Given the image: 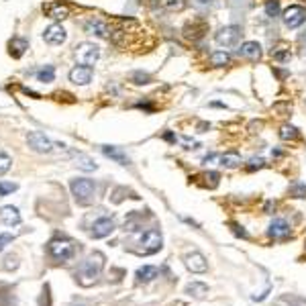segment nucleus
Returning a JSON list of instances; mask_svg holds the SVG:
<instances>
[{"label":"nucleus","mask_w":306,"mask_h":306,"mask_svg":"<svg viewBox=\"0 0 306 306\" xmlns=\"http://www.w3.org/2000/svg\"><path fill=\"white\" fill-rule=\"evenodd\" d=\"M102 266H104V257H102L100 253H92L90 257H86L84 261H82V263H80V270H78L82 286L94 284L96 277H98L100 272H102Z\"/></svg>","instance_id":"obj_1"},{"label":"nucleus","mask_w":306,"mask_h":306,"mask_svg":"<svg viewBox=\"0 0 306 306\" xmlns=\"http://www.w3.org/2000/svg\"><path fill=\"white\" fill-rule=\"evenodd\" d=\"M69 188H72V194L76 196V200L80 204H88L92 200V196H94V192H96V184L92 182V180H88V178H76V180H72Z\"/></svg>","instance_id":"obj_2"},{"label":"nucleus","mask_w":306,"mask_h":306,"mask_svg":"<svg viewBox=\"0 0 306 306\" xmlns=\"http://www.w3.org/2000/svg\"><path fill=\"white\" fill-rule=\"evenodd\" d=\"M241 35H243V29L239 25H227V27H220L214 33V41L220 47H235L241 41Z\"/></svg>","instance_id":"obj_3"},{"label":"nucleus","mask_w":306,"mask_h":306,"mask_svg":"<svg viewBox=\"0 0 306 306\" xmlns=\"http://www.w3.org/2000/svg\"><path fill=\"white\" fill-rule=\"evenodd\" d=\"M76 60L82 63V65H94L96 61L100 60V47L94 45V43H88V41H84V43H78L76 45Z\"/></svg>","instance_id":"obj_4"},{"label":"nucleus","mask_w":306,"mask_h":306,"mask_svg":"<svg viewBox=\"0 0 306 306\" xmlns=\"http://www.w3.org/2000/svg\"><path fill=\"white\" fill-rule=\"evenodd\" d=\"M282 21H284L286 29H298V27L304 25V21H306V10L300 4H290L282 12Z\"/></svg>","instance_id":"obj_5"},{"label":"nucleus","mask_w":306,"mask_h":306,"mask_svg":"<svg viewBox=\"0 0 306 306\" xmlns=\"http://www.w3.org/2000/svg\"><path fill=\"white\" fill-rule=\"evenodd\" d=\"M27 143H29V147L37 153H51L55 143L51 141L49 137H45L43 133H39V131H29L27 133Z\"/></svg>","instance_id":"obj_6"},{"label":"nucleus","mask_w":306,"mask_h":306,"mask_svg":"<svg viewBox=\"0 0 306 306\" xmlns=\"http://www.w3.org/2000/svg\"><path fill=\"white\" fill-rule=\"evenodd\" d=\"M161 249V233L155 231V229H149L143 233V237H141V251L145 255L149 253H155Z\"/></svg>","instance_id":"obj_7"},{"label":"nucleus","mask_w":306,"mask_h":306,"mask_svg":"<svg viewBox=\"0 0 306 306\" xmlns=\"http://www.w3.org/2000/svg\"><path fill=\"white\" fill-rule=\"evenodd\" d=\"M49 253L55 257V259H60V261H65L74 255V245L69 243L67 239H53L49 243Z\"/></svg>","instance_id":"obj_8"},{"label":"nucleus","mask_w":306,"mask_h":306,"mask_svg":"<svg viewBox=\"0 0 306 306\" xmlns=\"http://www.w3.org/2000/svg\"><path fill=\"white\" fill-rule=\"evenodd\" d=\"M237 55L247 60V61H259L261 55H263V49L257 41H245V43H241V47L237 49Z\"/></svg>","instance_id":"obj_9"},{"label":"nucleus","mask_w":306,"mask_h":306,"mask_svg":"<svg viewBox=\"0 0 306 306\" xmlns=\"http://www.w3.org/2000/svg\"><path fill=\"white\" fill-rule=\"evenodd\" d=\"M268 235L275 241H284L290 237V225L284 218H274L268 227Z\"/></svg>","instance_id":"obj_10"},{"label":"nucleus","mask_w":306,"mask_h":306,"mask_svg":"<svg viewBox=\"0 0 306 306\" xmlns=\"http://www.w3.org/2000/svg\"><path fill=\"white\" fill-rule=\"evenodd\" d=\"M84 31H86L88 35H96V37H100V39L108 37V33H110V29H108V23H106V21H102V19H98V17H92V19H88V21L84 23Z\"/></svg>","instance_id":"obj_11"},{"label":"nucleus","mask_w":306,"mask_h":306,"mask_svg":"<svg viewBox=\"0 0 306 306\" xmlns=\"http://www.w3.org/2000/svg\"><path fill=\"white\" fill-rule=\"evenodd\" d=\"M92 67L90 65H76L72 72H69V82H74L76 86H86L92 82Z\"/></svg>","instance_id":"obj_12"},{"label":"nucleus","mask_w":306,"mask_h":306,"mask_svg":"<svg viewBox=\"0 0 306 306\" xmlns=\"http://www.w3.org/2000/svg\"><path fill=\"white\" fill-rule=\"evenodd\" d=\"M43 39H45V43L49 45H61L65 43V39H67V33L61 25H49L47 29L43 31Z\"/></svg>","instance_id":"obj_13"},{"label":"nucleus","mask_w":306,"mask_h":306,"mask_svg":"<svg viewBox=\"0 0 306 306\" xmlns=\"http://www.w3.org/2000/svg\"><path fill=\"white\" fill-rule=\"evenodd\" d=\"M113 231H115V220L108 218V216H102L92 225V237L94 239H104Z\"/></svg>","instance_id":"obj_14"},{"label":"nucleus","mask_w":306,"mask_h":306,"mask_svg":"<svg viewBox=\"0 0 306 306\" xmlns=\"http://www.w3.org/2000/svg\"><path fill=\"white\" fill-rule=\"evenodd\" d=\"M184 263H186V268L192 272V274H204L208 270V263H206V257L198 251H194V253H188L184 257Z\"/></svg>","instance_id":"obj_15"},{"label":"nucleus","mask_w":306,"mask_h":306,"mask_svg":"<svg viewBox=\"0 0 306 306\" xmlns=\"http://www.w3.org/2000/svg\"><path fill=\"white\" fill-rule=\"evenodd\" d=\"M45 15L49 19H53V21H65L69 17V8L65 4H61V2H49L45 6Z\"/></svg>","instance_id":"obj_16"},{"label":"nucleus","mask_w":306,"mask_h":306,"mask_svg":"<svg viewBox=\"0 0 306 306\" xmlns=\"http://www.w3.org/2000/svg\"><path fill=\"white\" fill-rule=\"evenodd\" d=\"M102 153L106 157H110V159H115L117 163H121V165H129V155L124 153L121 147H115V145H102Z\"/></svg>","instance_id":"obj_17"},{"label":"nucleus","mask_w":306,"mask_h":306,"mask_svg":"<svg viewBox=\"0 0 306 306\" xmlns=\"http://www.w3.org/2000/svg\"><path fill=\"white\" fill-rule=\"evenodd\" d=\"M0 218H2L4 225L12 227V225H19L21 222V213L17 206H2L0 208Z\"/></svg>","instance_id":"obj_18"},{"label":"nucleus","mask_w":306,"mask_h":306,"mask_svg":"<svg viewBox=\"0 0 306 306\" xmlns=\"http://www.w3.org/2000/svg\"><path fill=\"white\" fill-rule=\"evenodd\" d=\"M218 161H220L222 168L235 170V168H239L241 165V155L237 151H227V153H222V155H218Z\"/></svg>","instance_id":"obj_19"},{"label":"nucleus","mask_w":306,"mask_h":306,"mask_svg":"<svg viewBox=\"0 0 306 306\" xmlns=\"http://www.w3.org/2000/svg\"><path fill=\"white\" fill-rule=\"evenodd\" d=\"M211 65L213 67H227V65H231V53L229 51H225V49H218V51H213L211 53Z\"/></svg>","instance_id":"obj_20"},{"label":"nucleus","mask_w":306,"mask_h":306,"mask_svg":"<svg viewBox=\"0 0 306 306\" xmlns=\"http://www.w3.org/2000/svg\"><path fill=\"white\" fill-rule=\"evenodd\" d=\"M8 47H10V55L12 58H21V55L29 49V41L27 39H21V37H15L8 43Z\"/></svg>","instance_id":"obj_21"},{"label":"nucleus","mask_w":306,"mask_h":306,"mask_svg":"<svg viewBox=\"0 0 306 306\" xmlns=\"http://www.w3.org/2000/svg\"><path fill=\"white\" fill-rule=\"evenodd\" d=\"M157 275H159V270L155 266H143V268L137 270V280L139 282H151V280H155Z\"/></svg>","instance_id":"obj_22"},{"label":"nucleus","mask_w":306,"mask_h":306,"mask_svg":"<svg viewBox=\"0 0 306 306\" xmlns=\"http://www.w3.org/2000/svg\"><path fill=\"white\" fill-rule=\"evenodd\" d=\"M76 165L80 170H84V172H94L96 168H98V163H96L90 155H84V153H78V155H76Z\"/></svg>","instance_id":"obj_23"},{"label":"nucleus","mask_w":306,"mask_h":306,"mask_svg":"<svg viewBox=\"0 0 306 306\" xmlns=\"http://www.w3.org/2000/svg\"><path fill=\"white\" fill-rule=\"evenodd\" d=\"M272 58H274V61H277V63H288V61L292 60V51H290V47L280 45V47H275V49L272 51Z\"/></svg>","instance_id":"obj_24"},{"label":"nucleus","mask_w":306,"mask_h":306,"mask_svg":"<svg viewBox=\"0 0 306 306\" xmlns=\"http://www.w3.org/2000/svg\"><path fill=\"white\" fill-rule=\"evenodd\" d=\"M206 292H208V286L202 284V282H192V284L186 286V294H190L194 298H204Z\"/></svg>","instance_id":"obj_25"},{"label":"nucleus","mask_w":306,"mask_h":306,"mask_svg":"<svg viewBox=\"0 0 306 306\" xmlns=\"http://www.w3.org/2000/svg\"><path fill=\"white\" fill-rule=\"evenodd\" d=\"M277 135H280L282 141H292V139H298V135H300V133H298V129L294 127V124L286 122V124H282V127H280Z\"/></svg>","instance_id":"obj_26"},{"label":"nucleus","mask_w":306,"mask_h":306,"mask_svg":"<svg viewBox=\"0 0 306 306\" xmlns=\"http://www.w3.org/2000/svg\"><path fill=\"white\" fill-rule=\"evenodd\" d=\"M129 80L133 82L135 86H145V84H151V76L147 72H143V69H137V72H133L129 76Z\"/></svg>","instance_id":"obj_27"},{"label":"nucleus","mask_w":306,"mask_h":306,"mask_svg":"<svg viewBox=\"0 0 306 306\" xmlns=\"http://www.w3.org/2000/svg\"><path fill=\"white\" fill-rule=\"evenodd\" d=\"M37 80L43 82V84H47V82H53V80H55V67H53V65L41 67L39 72H37Z\"/></svg>","instance_id":"obj_28"},{"label":"nucleus","mask_w":306,"mask_h":306,"mask_svg":"<svg viewBox=\"0 0 306 306\" xmlns=\"http://www.w3.org/2000/svg\"><path fill=\"white\" fill-rule=\"evenodd\" d=\"M188 6V0H163V8L170 12H180Z\"/></svg>","instance_id":"obj_29"},{"label":"nucleus","mask_w":306,"mask_h":306,"mask_svg":"<svg viewBox=\"0 0 306 306\" xmlns=\"http://www.w3.org/2000/svg\"><path fill=\"white\" fill-rule=\"evenodd\" d=\"M266 15L270 19L280 17V0H268L266 2Z\"/></svg>","instance_id":"obj_30"},{"label":"nucleus","mask_w":306,"mask_h":306,"mask_svg":"<svg viewBox=\"0 0 306 306\" xmlns=\"http://www.w3.org/2000/svg\"><path fill=\"white\" fill-rule=\"evenodd\" d=\"M10 165H12L10 155H8V153H4V151H0V176L6 174L10 170Z\"/></svg>","instance_id":"obj_31"},{"label":"nucleus","mask_w":306,"mask_h":306,"mask_svg":"<svg viewBox=\"0 0 306 306\" xmlns=\"http://www.w3.org/2000/svg\"><path fill=\"white\" fill-rule=\"evenodd\" d=\"M290 194L294 198H306V184H300V182L294 184V186L290 188Z\"/></svg>","instance_id":"obj_32"},{"label":"nucleus","mask_w":306,"mask_h":306,"mask_svg":"<svg viewBox=\"0 0 306 306\" xmlns=\"http://www.w3.org/2000/svg\"><path fill=\"white\" fill-rule=\"evenodd\" d=\"M19 186L12 182H0V196H8L10 192H15Z\"/></svg>","instance_id":"obj_33"},{"label":"nucleus","mask_w":306,"mask_h":306,"mask_svg":"<svg viewBox=\"0 0 306 306\" xmlns=\"http://www.w3.org/2000/svg\"><path fill=\"white\" fill-rule=\"evenodd\" d=\"M263 165H266L263 157H253V159H249V163H247V170H249V172H253V170H261Z\"/></svg>","instance_id":"obj_34"},{"label":"nucleus","mask_w":306,"mask_h":306,"mask_svg":"<svg viewBox=\"0 0 306 306\" xmlns=\"http://www.w3.org/2000/svg\"><path fill=\"white\" fill-rule=\"evenodd\" d=\"M12 239H15V237H12L10 233H0V251H2L8 243H12Z\"/></svg>","instance_id":"obj_35"},{"label":"nucleus","mask_w":306,"mask_h":306,"mask_svg":"<svg viewBox=\"0 0 306 306\" xmlns=\"http://www.w3.org/2000/svg\"><path fill=\"white\" fill-rule=\"evenodd\" d=\"M274 110H275V113H280V115H288L290 110H292V106H290V102H284V104H274Z\"/></svg>","instance_id":"obj_36"},{"label":"nucleus","mask_w":306,"mask_h":306,"mask_svg":"<svg viewBox=\"0 0 306 306\" xmlns=\"http://www.w3.org/2000/svg\"><path fill=\"white\" fill-rule=\"evenodd\" d=\"M233 229H235V235H241V237L243 239H247V233L243 231V227H239V225H235V222H233V225H231Z\"/></svg>","instance_id":"obj_37"},{"label":"nucleus","mask_w":306,"mask_h":306,"mask_svg":"<svg viewBox=\"0 0 306 306\" xmlns=\"http://www.w3.org/2000/svg\"><path fill=\"white\" fill-rule=\"evenodd\" d=\"M163 139H165V141H172V143H174V141H176V135H174V133H165Z\"/></svg>","instance_id":"obj_38"},{"label":"nucleus","mask_w":306,"mask_h":306,"mask_svg":"<svg viewBox=\"0 0 306 306\" xmlns=\"http://www.w3.org/2000/svg\"><path fill=\"white\" fill-rule=\"evenodd\" d=\"M15 266H17V261L12 259V257H8V259H6V268H15Z\"/></svg>","instance_id":"obj_39"},{"label":"nucleus","mask_w":306,"mask_h":306,"mask_svg":"<svg viewBox=\"0 0 306 306\" xmlns=\"http://www.w3.org/2000/svg\"><path fill=\"white\" fill-rule=\"evenodd\" d=\"M198 2H200V4H213L214 0H198Z\"/></svg>","instance_id":"obj_40"}]
</instances>
